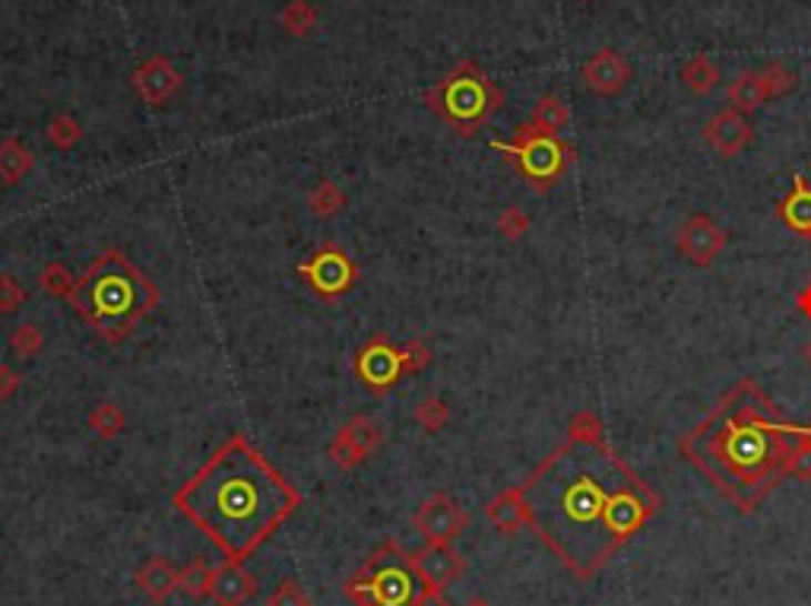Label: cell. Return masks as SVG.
<instances>
[{"instance_id": "7c38bea8", "label": "cell", "mask_w": 811, "mask_h": 606, "mask_svg": "<svg viewBox=\"0 0 811 606\" xmlns=\"http://www.w3.org/2000/svg\"><path fill=\"white\" fill-rule=\"evenodd\" d=\"M413 527L428 543H454L469 527V515L463 505L447 493H432L413 515Z\"/></svg>"}, {"instance_id": "b9f144b4", "label": "cell", "mask_w": 811, "mask_h": 606, "mask_svg": "<svg viewBox=\"0 0 811 606\" xmlns=\"http://www.w3.org/2000/svg\"><path fill=\"white\" fill-rule=\"evenodd\" d=\"M795 309H799V315H805L811 321V286L809 283L795 292Z\"/></svg>"}, {"instance_id": "7402d4cb", "label": "cell", "mask_w": 811, "mask_h": 606, "mask_svg": "<svg viewBox=\"0 0 811 606\" xmlns=\"http://www.w3.org/2000/svg\"><path fill=\"white\" fill-rule=\"evenodd\" d=\"M679 80L681 87H688L695 95H710V92L723 83V70H720L717 61H710L707 54H695V58H688L681 64Z\"/></svg>"}, {"instance_id": "7bdbcfd3", "label": "cell", "mask_w": 811, "mask_h": 606, "mask_svg": "<svg viewBox=\"0 0 811 606\" xmlns=\"http://www.w3.org/2000/svg\"><path fill=\"white\" fill-rule=\"evenodd\" d=\"M463 606H491V604H488L485 597H473V600H466V604H463Z\"/></svg>"}, {"instance_id": "83f0119b", "label": "cell", "mask_w": 811, "mask_h": 606, "mask_svg": "<svg viewBox=\"0 0 811 606\" xmlns=\"http://www.w3.org/2000/svg\"><path fill=\"white\" fill-rule=\"evenodd\" d=\"M128 426V416H124V410L118 404H111V401H102V404H95V410L89 413V428L102 438V442H111V438H118L121 432Z\"/></svg>"}, {"instance_id": "8992f818", "label": "cell", "mask_w": 811, "mask_h": 606, "mask_svg": "<svg viewBox=\"0 0 811 606\" xmlns=\"http://www.w3.org/2000/svg\"><path fill=\"white\" fill-rule=\"evenodd\" d=\"M422 578L403 543L387 539L374 549L358 572L343 584V594L355 606H413L422 594Z\"/></svg>"}, {"instance_id": "f546056e", "label": "cell", "mask_w": 811, "mask_h": 606, "mask_svg": "<svg viewBox=\"0 0 811 606\" xmlns=\"http://www.w3.org/2000/svg\"><path fill=\"white\" fill-rule=\"evenodd\" d=\"M413 420H416L418 426L425 428V432H440V428L450 423V406L447 401L440 397V394H428V397H422L413 410Z\"/></svg>"}, {"instance_id": "484cf974", "label": "cell", "mask_w": 811, "mask_h": 606, "mask_svg": "<svg viewBox=\"0 0 811 606\" xmlns=\"http://www.w3.org/2000/svg\"><path fill=\"white\" fill-rule=\"evenodd\" d=\"M317 20H321V13L314 10L311 0H288L280 10V26L292 39H307L317 29Z\"/></svg>"}, {"instance_id": "74e56055", "label": "cell", "mask_w": 811, "mask_h": 606, "mask_svg": "<svg viewBox=\"0 0 811 606\" xmlns=\"http://www.w3.org/2000/svg\"><path fill=\"white\" fill-rule=\"evenodd\" d=\"M403 365H406V372H425L432 362H435V353H432V346L425 343V340H406L403 346Z\"/></svg>"}, {"instance_id": "ac0fdd59", "label": "cell", "mask_w": 811, "mask_h": 606, "mask_svg": "<svg viewBox=\"0 0 811 606\" xmlns=\"http://www.w3.org/2000/svg\"><path fill=\"white\" fill-rule=\"evenodd\" d=\"M485 517L488 524L505 534V537H514L520 534L524 527H529V505L527 495H524V486H507L505 493H498L488 505H485Z\"/></svg>"}, {"instance_id": "277c9868", "label": "cell", "mask_w": 811, "mask_h": 606, "mask_svg": "<svg viewBox=\"0 0 811 606\" xmlns=\"http://www.w3.org/2000/svg\"><path fill=\"white\" fill-rule=\"evenodd\" d=\"M67 302L105 343H124L159 305V290L124 251L109 248L77 276Z\"/></svg>"}, {"instance_id": "9c48e42d", "label": "cell", "mask_w": 811, "mask_h": 606, "mask_svg": "<svg viewBox=\"0 0 811 606\" xmlns=\"http://www.w3.org/2000/svg\"><path fill=\"white\" fill-rule=\"evenodd\" d=\"M352 375L368 394H387L394 391L399 378L406 375L403 365V350L394 346L387 334H374L355 356H352Z\"/></svg>"}, {"instance_id": "d4e9b609", "label": "cell", "mask_w": 811, "mask_h": 606, "mask_svg": "<svg viewBox=\"0 0 811 606\" xmlns=\"http://www.w3.org/2000/svg\"><path fill=\"white\" fill-rule=\"evenodd\" d=\"M529 124H533V128H539V131H546V134L561 137V131H565V128L570 124L568 102H565L561 95H555V92H546V95L536 102Z\"/></svg>"}, {"instance_id": "5bb4252c", "label": "cell", "mask_w": 811, "mask_h": 606, "mask_svg": "<svg viewBox=\"0 0 811 606\" xmlns=\"http://www.w3.org/2000/svg\"><path fill=\"white\" fill-rule=\"evenodd\" d=\"M580 77H584V83H587L590 92L602 95V99H615V95L628 90V83L635 80V68H631V61L621 51L602 48V51L592 54L590 61H584Z\"/></svg>"}, {"instance_id": "4316f807", "label": "cell", "mask_w": 811, "mask_h": 606, "mask_svg": "<svg viewBox=\"0 0 811 606\" xmlns=\"http://www.w3.org/2000/svg\"><path fill=\"white\" fill-rule=\"evenodd\" d=\"M83 124L73 118V114H54L51 121H48V128H44V137H48V143L54 147V150H61V153H70L80 140H83Z\"/></svg>"}, {"instance_id": "d6a6232c", "label": "cell", "mask_w": 811, "mask_h": 606, "mask_svg": "<svg viewBox=\"0 0 811 606\" xmlns=\"http://www.w3.org/2000/svg\"><path fill=\"white\" fill-rule=\"evenodd\" d=\"M44 346V334L39 324H32V321H22L17 324L13 331H10V350L22 356V360H32V356H39Z\"/></svg>"}, {"instance_id": "d6986e66", "label": "cell", "mask_w": 811, "mask_h": 606, "mask_svg": "<svg viewBox=\"0 0 811 606\" xmlns=\"http://www.w3.org/2000/svg\"><path fill=\"white\" fill-rule=\"evenodd\" d=\"M777 220L787 225L792 235L811 242V181L805 175H792V191L777 203Z\"/></svg>"}, {"instance_id": "e0dca14e", "label": "cell", "mask_w": 811, "mask_h": 606, "mask_svg": "<svg viewBox=\"0 0 811 606\" xmlns=\"http://www.w3.org/2000/svg\"><path fill=\"white\" fill-rule=\"evenodd\" d=\"M257 594V578L244 568V562H222L213 572L210 600L216 606H244Z\"/></svg>"}, {"instance_id": "9a60e30c", "label": "cell", "mask_w": 811, "mask_h": 606, "mask_svg": "<svg viewBox=\"0 0 811 606\" xmlns=\"http://www.w3.org/2000/svg\"><path fill=\"white\" fill-rule=\"evenodd\" d=\"M703 143L717 153V156L732 159L746 153L748 143L754 140V124L748 121V114L736 112V109H723L717 112L707 124H703Z\"/></svg>"}, {"instance_id": "3957f363", "label": "cell", "mask_w": 811, "mask_h": 606, "mask_svg": "<svg viewBox=\"0 0 811 606\" xmlns=\"http://www.w3.org/2000/svg\"><path fill=\"white\" fill-rule=\"evenodd\" d=\"M802 428L758 384L742 378L698 426L681 435L679 451L726 502L751 515L790 476L787 461Z\"/></svg>"}, {"instance_id": "836d02e7", "label": "cell", "mask_w": 811, "mask_h": 606, "mask_svg": "<svg viewBox=\"0 0 811 606\" xmlns=\"http://www.w3.org/2000/svg\"><path fill=\"white\" fill-rule=\"evenodd\" d=\"M495 229H498V235L507 239V242H520L529 229H533V220H529V213L524 210V206L510 203V206H505V210L498 213V223H495Z\"/></svg>"}, {"instance_id": "8fae6325", "label": "cell", "mask_w": 811, "mask_h": 606, "mask_svg": "<svg viewBox=\"0 0 811 606\" xmlns=\"http://www.w3.org/2000/svg\"><path fill=\"white\" fill-rule=\"evenodd\" d=\"M729 245L726 229L707 213H695L676 232V251L691 267H710Z\"/></svg>"}, {"instance_id": "f35d334b", "label": "cell", "mask_w": 811, "mask_h": 606, "mask_svg": "<svg viewBox=\"0 0 811 606\" xmlns=\"http://www.w3.org/2000/svg\"><path fill=\"white\" fill-rule=\"evenodd\" d=\"M266 606H311V597H307L302 584L292 582V578H283V582L273 587Z\"/></svg>"}, {"instance_id": "2e32d148", "label": "cell", "mask_w": 811, "mask_h": 606, "mask_svg": "<svg viewBox=\"0 0 811 606\" xmlns=\"http://www.w3.org/2000/svg\"><path fill=\"white\" fill-rule=\"evenodd\" d=\"M409 559L416 565L422 584L435 587V590L450 587L466 572V562H463L460 553L450 549V543H428L425 549L409 553Z\"/></svg>"}, {"instance_id": "4fadbf2b", "label": "cell", "mask_w": 811, "mask_h": 606, "mask_svg": "<svg viewBox=\"0 0 811 606\" xmlns=\"http://www.w3.org/2000/svg\"><path fill=\"white\" fill-rule=\"evenodd\" d=\"M184 83L181 70L165 58V54H153L146 58L140 68L131 73L133 92L140 95V102H146L150 109H162L165 102H172Z\"/></svg>"}, {"instance_id": "d590c367", "label": "cell", "mask_w": 811, "mask_h": 606, "mask_svg": "<svg viewBox=\"0 0 811 606\" xmlns=\"http://www.w3.org/2000/svg\"><path fill=\"white\" fill-rule=\"evenodd\" d=\"M787 473L795 476V479H802V483H811V432L809 428H802V435L795 438L790 461H787Z\"/></svg>"}, {"instance_id": "ee69618b", "label": "cell", "mask_w": 811, "mask_h": 606, "mask_svg": "<svg viewBox=\"0 0 811 606\" xmlns=\"http://www.w3.org/2000/svg\"><path fill=\"white\" fill-rule=\"evenodd\" d=\"M805 362H809V365H811V343H809V346H805Z\"/></svg>"}, {"instance_id": "e575fe53", "label": "cell", "mask_w": 811, "mask_h": 606, "mask_svg": "<svg viewBox=\"0 0 811 606\" xmlns=\"http://www.w3.org/2000/svg\"><path fill=\"white\" fill-rule=\"evenodd\" d=\"M761 80H764V90H768L770 99L790 95V92L799 87V77H795L787 64H780V61H773V64H768V68L761 70Z\"/></svg>"}, {"instance_id": "7dc6e473", "label": "cell", "mask_w": 811, "mask_h": 606, "mask_svg": "<svg viewBox=\"0 0 811 606\" xmlns=\"http://www.w3.org/2000/svg\"><path fill=\"white\" fill-rule=\"evenodd\" d=\"M809 432H811V426H809Z\"/></svg>"}, {"instance_id": "7a4b0ae2", "label": "cell", "mask_w": 811, "mask_h": 606, "mask_svg": "<svg viewBox=\"0 0 811 606\" xmlns=\"http://www.w3.org/2000/svg\"><path fill=\"white\" fill-rule=\"evenodd\" d=\"M172 505L225 559L244 562L302 508V493L235 432L178 486Z\"/></svg>"}, {"instance_id": "8d00e7d4", "label": "cell", "mask_w": 811, "mask_h": 606, "mask_svg": "<svg viewBox=\"0 0 811 606\" xmlns=\"http://www.w3.org/2000/svg\"><path fill=\"white\" fill-rule=\"evenodd\" d=\"M26 302H29V292H26L20 280L10 276V273H0V315L20 312Z\"/></svg>"}, {"instance_id": "5b68a950", "label": "cell", "mask_w": 811, "mask_h": 606, "mask_svg": "<svg viewBox=\"0 0 811 606\" xmlns=\"http://www.w3.org/2000/svg\"><path fill=\"white\" fill-rule=\"evenodd\" d=\"M422 99H425L428 112L438 114L454 134L469 140L501 112L505 90L476 61L466 58L447 70L435 87H428Z\"/></svg>"}, {"instance_id": "4dcf8cb0", "label": "cell", "mask_w": 811, "mask_h": 606, "mask_svg": "<svg viewBox=\"0 0 811 606\" xmlns=\"http://www.w3.org/2000/svg\"><path fill=\"white\" fill-rule=\"evenodd\" d=\"M568 438L570 442H587V445L606 442V426H602L599 413H592V410H577L568 423Z\"/></svg>"}, {"instance_id": "603a6c76", "label": "cell", "mask_w": 811, "mask_h": 606, "mask_svg": "<svg viewBox=\"0 0 811 606\" xmlns=\"http://www.w3.org/2000/svg\"><path fill=\"white\" fill-rule=\"evenodd\" d=\"M36 159L20 137H3L0 140V184H20L32 172Z\"/></svg>"}, {"instance_id": "ffe728a7", "label": "cell", "mask_w": 811, "mask_h": 606, "mask_svg": "<svg viewBox=\"0 0 811 606\" xmlns=\"http://www.w3.org/2000/svg\"><path fill=\"white\" fill-rule=\"evenodd\" d=\"M133 582L153 604H165L175 590H181V568H175L172 562L162 559V556H153V559H146L136 568Z\"/></svg>"}, {"instance_id": "f6af8a7d", "label": "cell", "mask_w": 811, "mask_h": 606, "mask_svg": "<svg viewBox=\"0 0 811 606\" xmlns=\"http://www.w3.org/2000/svg\"><path fill=\"white\" fill-rule=\"evenodd\" d=\"M577 3H592V0H577Z\"/></svg>"}, {"instance_id": "cb8c5ba5", "label": "cell", "mask_w": 811, "mask_h": 606, "mask_svg": "<svg viewBox=\"0 0 811 606\" xmlns=\"http://www.w3.org/2000/svg\"><path fill=\"white\" fill-rule=\"evenodd\" d=\"M346 191L336 184L333 179H321L314 188H311V194H307V210H311V216H317V220H333V216H339L343 210H346Z\"/></svg>"}, {"instance_id": "30bf717a", "label": "cell", "mask_w": 811, "mask_h": 606, "mask_svg": "<svg viewBox=\"0 0 811 606\" xmlns=\"http://www.w3.org/2000/svg\"><path fill=\"white\" fill-rule=\"evenodd\" d=\"M381 442H384L381 426L374 423L372 416L358 413V416H352L346 426L336 428L333 442L327 445L330 464L336 471H355V467H362L372 457L374 451L381 448Z\"/></svg>"}, {"instance_id": "bcb514c9", "label": "cell", "mask_w": 811, "mask_h": 606, "mask_svg": "<svg viewBox=\"0 0 811 606\" xmlns=\"http://www.w3.org/2000/svg\"><path fill=\"white\" fill-rule=\"evenodd\" d=\"M809 286H811V273H809Z\"/></svg>"}, {"instance_id": "44dd1931", "label": "cell", "mask_w": 811, "mask_h": 606, "mask_svg": "<svg viewBox=\"0 0 811 606\" xmlns=\"http://www.w3.org/2000/svg\"><path fill=\"white\" fill-rule=\"evenodd\" d=\"M726 99H729V109H736V112L742 114L758 112L764 102H770L768 90H764V80H761V70H742V73L729 83Z\"/></svg>"}, {"instance_id": "6da1fadb", "label": "cell", "mask_w": 811, "mask_h": 606, "mask_svg": "<svg viewBox=\"0 0 811 606\" xmlns=\"http://www.w3.org/2000/svg\"><path fill=\"white\" fill-rule=\"evenodd\" d=\"M524 486L529 531L574 578H596L659 515L662 495L606 442H565Z\"/></svg>"}, {"instance_id": "f1b7e54d", "label": "cell", "mask_w": 811, "mask_h": 606, "mask_svg": "<svg viewBox=\"0 0 811 606\" xmlns=\"http://www.w3.org/2000/svg\"><path fill=\"white\" fill-rule=\"evenodd\" d=\"M213 565L203 559H191L181 568V594H187L191 600H203L213 590Z\"/></svg>"}, {"instance_id": "52a82bcc", "label": "cell", "mask_w": 811, "mask_h": 606, "mask_svg": "<svg viewBox=\"0 0 811 606\" xmlns=\"http://www.w3.org/2000/svg\"><path fill=\"white\" fill-rule=\"evenodd\" d=\"M491 150H498L505 162L524 179L533 194L546 198L551 188H558L568 169L577 162L574 143L558 134H546L533 124H520L514 140H491Z\"/></svg>"}, {"instance_id": "ba28073f", "label": "cell", "mask_w": 811, "mask_h": 606, "mask_svg": "<svg viewBox=\"0 0 811 606\" xmlns=\"http://www.w3.org/2000/svg\"><path fill=\"white\" fill-rule=\"evenodd\" d=\"M298 276L307 290L314 292L324 302H339L346 299L355 283H358V264L343 251V245L327 242V245L314 248L311 257L298 264Z\"/></svg>"}, {"instance_id": "1f68e13d", "label": "cell", "mask_w": 811, "mask_h": 606, "mask_svg": "<svg viewBox=\"0 0 811 606\" xmlns=\"http://www.w3.org/2000/svg\"><path fill=\"white\" fill-rule=\"evenodd\" d=\"M39 286H42L48 295H54V299H70V292L77 286V276L70 273L64 261H51V264H44L42 273H39Z\"/></svg>"}, {"instance_id": "ab89813d", "label": "cell", "mask_w": 811, "mask_h": 606, "mask_svg": "<svg viewBox=\"0 0 811 606\" xmlns=\"http://www.w3.org/2000/svg\"><path fill=\"white\" fill-rule=\"evenodd\" d=\"M22 384V375L13 368V365H7V362H0V401H10L17 391H20Z\"/></svg>"}, {"instance_id": "60d3db41", "label": "cell", "mask_w": 811, "mask_h": 606, "mask_svg": "<svg viewBox=\"0 0 811 606\" xmlns=\"http://www.w3.org/2000/svg\"><path fill=\"white\" fill-rule=\"evenodd\" d=\"M413 606H450V600L444 597V590H435V587H422V594L416 597Z\"/></svg>"}]
</instances>
